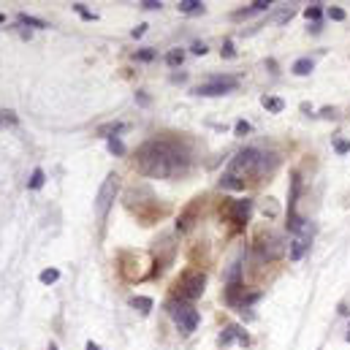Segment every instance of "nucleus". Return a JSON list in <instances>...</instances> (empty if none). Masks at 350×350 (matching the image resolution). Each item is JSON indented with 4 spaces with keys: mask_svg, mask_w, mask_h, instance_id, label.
<instances>
[{
    "mask_svg": "<svg viewBox=\"0 0 350 350\" xmlns=\"http://www.w3.org/2000/svg\"><path fill=\"white\" fill-rule=\"evenodd\" d=\"M320 14H323V11L318 9V6H312V9H307V11H304V17H307V19H312V22H315V19H320Z\"/></svg>",
    "mask_w": 350,
    "mask_h": 350,
    "instance_id": "29",
    "label": "nucleus"
},
{
    "mask_svg": "<svg viewBox=\"0 0 350 350\" xmlns=\"http://www.w3.org/2000/svg\"><path fill=\"white\" fill-rule=\"evenodd\" d=\"M269 6H272V3H269V0H255V3L250 6V11H253V14H255V11H266Z\"/></svg>",
    "mask_w": 350,
    "mask_h": 350,
    "instance_id": "27",
    "label": "nucleus"
},
{
    "mask_svg": "<svg viewBox=\"0 0 350 350\" xmlns=\"http://www.w3.org/2000/svg\"><path fill=\"white\" fill-rule=\"evenodd\" d=\"M106 147L111 155H125V144L120 141V136H106Z\"/></svg>",
    "mask_w": 350,
    "mask_h": 350,
    "instance_id": "15",
    "label": "nucleus"
},
{
    "mask_svg": "<svg viewBox=\"0 0 350 350\" xmlns=\"http://www.w3.org/2000/svg\"><path fill=\"white\" fill-rule=\"evenodd\" d=\"M139 171L144 177L155 179H168V177H182L190 168V155L179 141L171 139H152L147 144H141L136 152Z\"/></svg>",
    "mask_w": 350,
    "mask_h": 350,
    "instance_id": "1",
    "label": "nucleus"
},
{
    "mask_svg": "<svg viewBox=\"0 0 350 350\" xmlns=\"http://www.w3.org/2000/svg\"><path fill=\"white\" fill-rule=\"evenodd\" d=\"M220 52H223V57H228V60L237 57V49H234V41H231V38H225V41H223V49H220Z\"/></svg>",
    "mask_w": 350,
    "mask_h": 350,
    "instance_id": "23",
    "label": "nucleus"
},
{
    "mask_svg": "<svg viewBox=\"0 0 350 350\" xmlns=\"http://www.w3.org/2000/svg\"><path fill=\"white\" fill-rule=\"evenodd\" d=\"M239 87V79L237 76H212V82L196 87V95H225V92H234Z\"/></svg>",
    "mask_w": 350,
    "mask_h": 350,
    "instance_id": "6",
    "label": "nucleus"
},
{
    "mask_svg": "<svg viewBox=\"0 0 350 350\" xmlns=\"http://www.w3.org/2000/svg\"><path fill=\"white\" fill-rule=\"evenodd\" d=\"M291 17H293V11L288 9V11H282V14H277V22H288V19H291Z\"/></svg>",
    "mask_w": 350,
    "mask_h": 350,
    "instance_id": "34",
    "label": "nucleus"
},
{
    "mask_svg": "<svg viewBox=\"0 0 350 350\" xmlns=\"http://www.w3.org/2000/svg\"><path fill=\"white\" fill-rule=\"evenodd\" d=\"M347 342H350V331H347Z\"/></svg>",
    "mask_w": 350,
    "mask_h": 350,
    "instance_id": "39",
    "label": "nucleus"
},
{
    "mask_svg": "<svg viewBox=\"0 0 350 350\" xmlns=\"http://www.w3.org/2000/svg\"><path fill=\"white\" fill-rule=\"evenodd\" d=\"M228 214L234 217V223H247L253 214V201L250 198H242V201H234L231 209H228Z\"/></svg>",
    "mask_w": 350,
    "mask_h": 350,
    "instance_id": "8",
    "label": "nucleus"
},
{
    "mask_svg": "<svg viewBox=\"0 0 350 350\" xmlns=\"http://www.w3.org/2000/svg\"><path fill=\"white\" fill-rule=\"evenodd\" d=\"M282 253H285V242H282L280 234H272V231H269L266 237L258 239V255H261L264 261H274V258H280Z\"/></svg>",
    "mask_w": 350,
    "mask_h": 350,
    "instance_id": "7",
    "label": "nucleus"
},
{
    "mask_svg": "<svg viewBox=\"0 0 350 350\" xmlns=\"http://www.w3.org/2000/svg\"><path fill=\"white\" fill-rule=\"evenodd\" d=\"M117 190H120V177H117V174H109V177L103 179V185H100V190H98V198H95L98 220H106V214H109V209H111Z\"/></svg>",
    "mask_w": 350,
    "mask_h": 350,
    "instance_id": "3",
    "label": "nucleus"
},
{
    "mask_svg": "<svg viewBox=\"0 0 350 350\" xmlns=\"http://www.w3.org/2000/svg\"><path fill=\"white\" fill-rule=\"evenodd\" d=\"M44 182H46V174H44V168H33L28 187H30V190H41V187H44Z\"/></svg>",
    "mask_w": 350,
    "mask_h": 350,
    "instance_id": "13",
    "label": "nucleus"
},
{
    "mask_svg": "<svg viewBox=\"0 0 350 350\" xmlns=\"http://www.w3.org/2000/svg\"><path fill=\"white\" fill-rule=\"evenodd\" d=\"M84 350H100V347H98V345H95V342H92V339H90V342H87V345H84Z\"/></svg>",
    "mask_w": 350,
    "mask_h": 350,
    "instance_id": "36",
    "label": "nucleus"
},
{
    "mask_svg": "<svg viewBox=\"0 0 350 350\" xmlns=\"http://www.w3.org/2000/svg\"><path fill=\"white\" fill-rule=\"evenodd\" d=\"M182 60H185V52L182 49H171L166 55V63L171 65V68H177V65H182Z\"/></svg>",
    "mask_w": 350,
    "mask_h": 350,
    "instance_id": "18",
    "label": "nucleus"
},
{
    "mask_svg": "<svg viewBox=\"0 0 350 350\" xmlns=\"http://www.w3.org/2000/svg\"><path fill=\"white\" fill-rule=\"evenodd\" d=\"M193 212H196V206H190V209H187L182 217H179V223H177V231H185L187 225H190V217H193Z\"/></svg>",
    "mask_w": 350,
    "mask_h": 350,
    "instance_id": "22",
    "label": "nucleus"
},
{
    "mask_svg": "<svg viewBox=\"0 0 350 350\" xmlns=\"http://www.w3.org/2000/svg\"><path fill=\"white\" fill-rule=\"evenodd\" d=\"M261 103H264V109L274 111V114H280L282 109H285V103H282L280 98H264V100H261Z\"/></svg>",
    "mask_w": 350,
    "mask_h": 350,
    "instance_id": "19",
    "label": "nucleus"
},
{
    "mask_svg": "<svg viewBox=\"0 0 350 350\" xmlns=\"http://www.w3.org/2000/svg\"><path fill=\"white\" fill-rule=\"evenodd\" d=\"M177 285H179V296H182V299H187V301H193V299H198V296L204 293L206 274H204V272H185L182 280H179Z\"/></svg>",
    "mask_w": 350,
    "mask_h": 350,
    "instance_id": "5",
    "label": "nucleus"
},
{
    "mask_svg": "<svg viewBox=\"0 0 350 350\" xmlns=\"http://www.w3.org/2000/svg\"><path fill=\"white\" fill-rule=\"evenodd\" d=\"M334 150L339 152V155H345V152H350V141H336L334 144Z\"/></svg>",
    "mask_w": 350,
    "mask_h": 350,
    "instance_id": "31",
    "label": "nucleus"
},
{
    "mask_svg": "<svg viewBox=\"0 0 350 350\" xmlns=\"http://www.w3.org/2000/svg\"><path fill=\"white\" fill-rule=\"evenodd\" d=\"M46 350H57V345H55V342H49V347H46Z\"/></svg>",
    "mask_w": 350,
    "mask_h": 350,
    "instance_id": "37",
    "label": "nucleus"
},
{
    "mask_svg": "<svg viewBox=\"0 0 350 350\" xmlns=\"http://www.w3.org/2000/svg\"><path fill=\"white\" fill-rule=\"evenodd\" d=\"M38 280H41L44 285H52V282L60 280V272H57V269H44V272L38 274Z\"/></svg>",
    "mask_w": 350,
    "mask_h": 350,
    "instance_id": "20",
    "label": "nucleus"
},
{
    "mask_svg": "<svg viewBox=\"0 0 350 350\" xmlns=\"http://www.w3.org/2000/svg\"><path fill=\"white\" fill-rule=\"evenodd\" d=\"M3 22H6V17H3V14H0V25H3Z\"/></svg>",
    "mask_w": 350,
    "mask_h": 350,
    "instance_id": "38",
    "label": "nucleus"
},
{
    "mask_svg": "<svg viewBox=\"0 0 350 350\" xmlns=\"http://www.w3.org/2000/svg\"><path fill=\"white\" fill-rule=\"evenodd\" d=\"M131 304L133 307H136L139 309V312H150V309H152V299H147V296H133V299H131Z\"/></svg>",
    "mask_w": 350,
    "mask_h": 350,
    "instance_id": "16",
    "label": "nucleus"
},
{
    "mask_svg": "<svg viewBox=\"0 0 350 350\" xmlns=\"http://www.w3.org/2000/svg\"><path fill=\"white\" fill-rule=\"evenodd\" d=\"M123 131H125V125H123V123H114V125L100 128V133H111V136H117V133H123Z\"/></svg>",
    "mask_w": 350,
    "mask_h": 350,
    "instance_id": "24",
    "label": "nucleus"
},
{
    "mask_svg": "<svg viewBox=\"0 0 350 350\" xmlns=\"http://www.w3.org/2000/svg\"><path fill=\"white\" fill-rule=\"evenodd\" d=\"M141 6H144V9H150V11L160 9V3H158V0H144V3H141Z\"/></svg>",
    "mask_w": 350,
    "mask_h": 350,
    "instance_id": "33",
    "label": "nucleus"
},
{
    "mask_svg": "<svg viewBox=\"0 0 350 350\" xmlns=\"http://www.w3.org/2000/svg\"><path fill=\"white\" fill-rule=\"evenodd\" d=\"M266 171V155L261 150H255V147H247V150H242L237 158L231 160V168H228V174H264Z\"/></svg>",
    "mask_w": 350,
    "mask_h": 350,
    "instance_id": "2",
    "label": "nucleus"
},
{
    "mask_svg": "<svg viewBox=\"0 0 350 350\" xmlns=\"http://www.w3.org/2000/svg\"><path fill=\"white\" fill-rule=\"evenodd\" d=\"M234 131H237V136H245V133H250V123H247V120H239Z\"/></svg>",
    "mask_w": 350,
    "mask_h": 350,
    "instance_id": "26",
    "label": "nucleus"
},
{
    "mask_svg": "<svg viewBox=\"0 0 350 350\" xmlns=\"http://www.w3.org/2000/svg\"><path fill=\"white\" fill-rule=\"evenodd\" d=\"M73 11H76L82 19H87V22H92V19H95V14H92V11L84 9V3H73Z\"/></svg>",
    "mask_w": 350,
    "mask_h": 350,
    "instance_id": "21",
    "label": "nucleus"
},
{
    "mask_svg": "<svg viewBox=\"0 0 350 350\" xmlns=\"http://www.w3.org/2000/svg\"><path fill=\"white\" fill-rule=\"evenodd\" d=\"M309 71H312V60H309V57H301V60H296V63H293V73H296V76H307Z\"/></svg>",
    "mask_w": 350,
    "mask_h": 350,
    "instance_id": "14",
    "label": "nucleus"
},
{
    "mask_svg": "<svg viewBox=\"0 0 350 350\" xmlns=\"http://www.w3.org/2000/svg\"><path fill=\"white\" fill-rule=\"evenodd\" d=\"M190 52H193V55H206V44H201V41H196V44H193V46H190Z\"/></svg>",
    "mask_w": 350,
    "mask_h": 350,
    "instance_id": "32",
    "label": "nucleus"
},
{
    "mask_svg": "<svg viewBox=\"0 0 350 350\" xmlns=\"http://www.w3.org/2000/svg\"><path fill=\"white\" fill-rule=\"evenodd\" d=\"M168 315L177 320L179 331H185V334L196 331V326H198V312H196L190 304H177V301H168Z\"/></svg>",
    "mask_w": 350,
    "mask_h": 350,
    "instance_id": "4",
    "label": "nucleus"
},
{
    "mask_svg": "<svg viewBox=\"0 0 350 350\" xmlns=\"http://www.w3.org/2000/svg\"><path fill=\"white\" fill-rule=\"evenodd\" d=\"M136 60H141V63H150V60H155V52L144 49V52H139V55H136Z\"/></svg>",
    "mask_w": 350,
    "mask_h": 350,
    "instance_id": "30",
    "label": "nucleus"
},
{
    "mask_svg": "<svg viewBox=\"0 0 350 350\" xmlns=\"http://www.w3.org/2000/svg\"><path fill=\"white\" fill-rule=\"evenodd\" d=\"M220 185L228 187V190H242V187H245V182H242L239 177H234V174H225V177L220 179Z\"/></svg>",
    "mask_w": 350,
    "mask_h": 350,
    "instance_id": "17",
    "label": "nucleus"
},
{
    "mask_svg": "<svg viewBox=\"0 0 350 350\" xmlns=\"http://www.w3.org/2000/svg\"><path fill=\"white\" fill-rule=\"evenodd\" d=\"M328 19H334V22H342V19H345V11H342V9H328Z\"/></svg>",
    "mask_w": 350,
    "mask_h": 350,
    "instance_id": "28",
    "label": "nucleus"
},
{
    "mask_svg": "<svg viewBox=\"0 0 350 350\" xmlns=\"http://www.w3.org/2000/svg\"><path fill=\"white\" fill-rule=\"evenodd\" d=\"M144 30H147V25H139L136 30H133V38H139V36H144Z\"/></svg>",
    "mask_w": 350,
    "mask_h": 350,
    "instance_id": "35",
    "label": "nucleus"
},
{
    "mask_svg": "<svg viewBox=\"0 0 350 350\" xmlns=\"http://www.w3.org/2000/svg\"><path fill=\"white\" fill-rule=\"evenodd\" d=\"M182 14H201L204 11V3L201 0H179V6H177Z\"/></svg>",
    "mask_w": 350,
    "mask_h": 350,
    "instance_id": "11",
    "label": "nucleus"
},
{
    "mask_svg": "<svg viewBox=\"0 0 350 350\" xmlns=\"http://www.w3.org/2000/svg\"><path fill=\"white\" fill-rule=\"evenodd\" d=\"M234 336H237V339H242V342H247V334L242 331V328H237V326H228V328H225V334L220 336V345H228V342H231Z\"/></svg>",
    "mask_w": 350,
    "mask_h": 350,
    "instance_id": "12",
    "label": "nucleus"
},
{
    "mask_svg": "<svg viewBox=\"0 0 350 350\" xmlns=\"http://www.w3.org/2000/svg\"><path fill=\"white\" fill-rule=\"evenodd\" d=\"M3 123H11V125H17V114L11 111V109L0 111V125H3Z\"/></svg>",
    "mask_w": 350,
    "mask_h": 350,
    "instance_id": "25",
    "label": "nucleus"
},
{
    "mask_svg": "<svg viewBox=\"0 0 350 350\" xmlns=\"http://www.w3.org/2000/svg\"><path fill=\"white\" fill-rule=\"evenodd\" d=\"M309 247V239L307 237H299L291 242V247H288V255H291V261H299L301 255H304V250Z\"/></svg>",
    "mask_w": 350,
    "mask_h": 350,
    "instance_id": "9",
    "label": "nucleus"
},
{
    "mask_svg": "<svg viewBox=\"0 0 350 350\" xmlns=\"http://www.w3.org/2000/svg\"><path fill=\"white\" fill-rule=\"evenodd\" d=\"M17 22L22 25V28H36V30H44V28H49V25H46L44 19H38V17H30V14H19V17H17Z\"/></svg>",
    "mask_w": 350,
    "mask_h": 350,
    "instance_id": "10",
    "label": "nucleus"
}]
</instances>
